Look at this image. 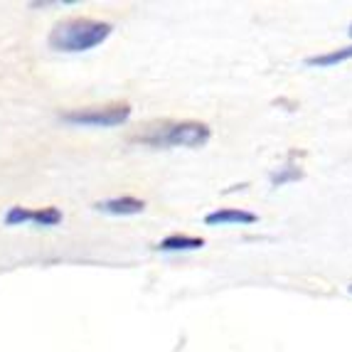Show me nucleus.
I'll list each match as a JSON object with an SVG mask.
<instances>
[{"label":"nucleus","instance_id":"f257e3e1","mask_svg":"<svg viewBox=\"0 0 352 352\" xmlns=\"http://www.w3.org/2000/svg\"><path fill=\"white\" fill-rule=\"evenodd\" d=\"M113 32L111 23L104 20H91V18H69L62 20L52 28L47 42L50 47L57 52H89V50L99 47L101 42L109 40Z\"/></svg>","mask_w":352,"mask_h":352},{"label":"nucleus","instance_id":"f03ea898","mask_svg":"<svg viewBox=\"0 0 352 352\" xmlns=\"http://www.w3.org/2000/svg\"><path fill=\"white\" fill-rule=\"evenodd\" d=\"M210 138V126L202 121H160L146 126L133 141L151 148H202Z\"/></svg>","mask_w":352,"mask_h":352},{"label":"nucleus","instance_id":"7ed1b4c3","mask_svg":"<svg viewBox=\"0 0 352 352\" xmlns=\"http://www.w3.org/2000/svg\"><path fill=\"white\" fill-rule=\"evenodd\" d=\"M65 124L72 126H94V129H111L121 126L131 118V104L126 101H113L104 106H87V109H72V111L59 113Z\"/></svg>","mask_w":352,"mask_h":352},{"label":"nucleus","instance_id":"20e7f679","mask_svg":"<svg viewBox=\"0 0 352 352\" xmlns=\"http://www.w3.org/2000/svg\"><path fill=\"white\" fill-rule=\"evenodd\" d=\"M258 217L249 210H239V207H222V210L210 212L205 217L207 227H227V224H256Z\"/></svg>","mask_w":352,"mask_h":352},{"label":"nucleus","instance_id":"39448f33","mask_svg":"<svg viewBox=\"0 0 352 352\" xmlns=\"http://www.w3.org/2000/svg\"><path fill=\"white\" fill-rule=\"evenodd\" d=\"M96 210L104 212V214H116V217H126V214H141L146 210V202L138 200V197H131V195H124V197H111V200H101L96 202Z\"/></svg>","mask_w":352,"mask_h":352},{"label":"nucleus","instance_id":"423d86ee","mask_svg":"<svg viewBox=\"0 0 352 352\" xmlns=\"http://www.w3.org/2000/svg\"><path fill=\"white\" fill-rule=\"evenodd\" d=\"M205 247L202 236H188V234H170L158 244L160 252H195Z\"/></svg>","mask_w":352,"mask_h":352},{"label":"nucleus","instance_id":"0eeeda50","mask_svg":"<svg viewBox=\"0 0 352 352\" xmlns=\"http://www.w3.org/2000/svg\"><path fill=\"white\" fill-rule=\"evenodd\" d=\"M352 59V45L350 47H340V50H330V52H323V54H313V57L305 59V65L308 67H320V69H328V67H335V65H342Z\"/></svg>","mask_w":352,"mask_h":352},{"label":"nucleus","instance_id":"6e6552de","mask_svg":"<svg viewBox=\"0 0 352 352\" xmlns=\"http://www.w3.org/2000/svg\"><path fill=\"white\" fill-rule=\"evenodd\" d=\"M62 222V212L57 207H42V210H32V224L40 227H54Z\"/></svg>","mask_w":352,"mask_h":352},{"label":"nucleus","instance_id":"1a4fd4ad","mask_svg":"<svg viewBox=\"0 0 352 352\" xmlns=\"http://www.w3.org/2000/svg\"><path fill=\"white\" fill-rule=\"evenodd\" d=\"M300 177H303V170H298V168H294V165H286L281 173H276V175L271 177V185H274V188H281V185H286V182L300 180Z\"/></svg>","mask_w":352,"mask_h":352},{"label":"nucleus","instance_id":"9d476101","mask_svg":"<svg viewBox=\"0 0 352 352\" xmlns=\"http://www.w3.org/2000/svg\"><path fill=\"white\" fill-rule=\"evenodd\" d=\"M347 32H350V37H352V25H350V30H347Z\"/></svg>","mask_w":352,"mask_h":352},{"label":"nucleus","instance_id":"9b49d317","mask_svg":"<svg viewBox=\"0 0 352 352\" xmlns=\"http://www.w3.org/2000/svg\"><path fill=\"white\" fill-rule=\"evenodd\" d=\"M347 291H350V294H352V286H350V288H347Z\"/></svg>","mask_w":352,"mask_h":352}]
</instances>
